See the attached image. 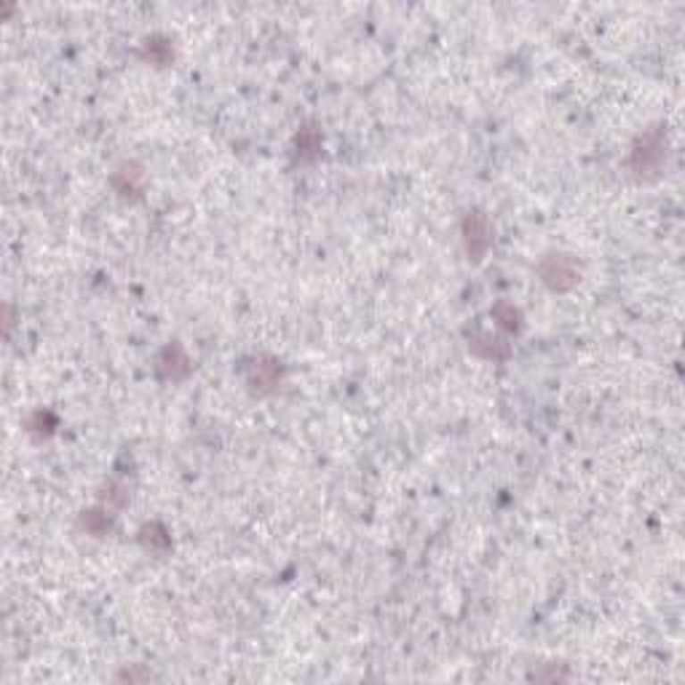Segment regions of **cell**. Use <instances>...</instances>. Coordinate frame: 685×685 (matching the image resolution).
<instances>
[{"label": "cell", "mask_w": 685, "mask_h": 685, "mask_svg": "<svg viewBox=\"0 0 685 685\" xmlns=\"http://www.w3.org/2000/svg\"><path fill=\"white\" fill-rule=\"evenodd\" d=\"M464 233H466V249L474 260H482V255L490 249L493 244V230H490V222L485 214L474 212L466 217L464 222Z\"/></svg>", "instance_id": "6da1fadb"}, {"label": "cell", "mask_w": 685, "mask_h": 685, "mask_svg": "<svg viewBox=\"0 0 685 685\" xmlns=\"http://www.w3.org/2000/svg\"><path fill=\"white\" fill-rule=\"evenodd\" d=\"M541 276L544 281L552 287V289H568L576 284L579 273H576V265L571 263V257L565 255H552L544 265H541Z\"/></svg>", "instance_id": "7a4b0ae2"}]
</instances>
